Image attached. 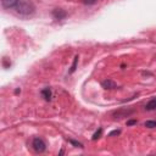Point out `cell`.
Listing matches in <instances>:
<instances>
[{
  "mask_svg": "<svg viewBox=\"0 0 156 156\" xmlns=\"http://www.w3.org/2000/svg\"><path fill=\"white\" fill-rule=\"evenodd\" d=\"M15 9L18 15L22 16H31L35 12V6L31 0H21Z\"/></svg>",
  "mask_w": 156,
  "mask_h": 156,
  "instance_id": "1",
  "label": "cell"
},
{
  "mask_svg": "<svg viewBox=\"0 0 156 156\" xmlns=\"http://www.w3.org/2000/svg\"><path fill=\"white\" fill-rule=\"evenodd\" d=\"M32 146H33L34 151H37V153H44L45 149H47L45 141L42 138H38V137L33 139V141H32Z\"/></svg>",
  "mask_w": 156,
  "mask_h": 156,
  "instance_id": "2",
  "label": "cell"
},
{
  "mask_svg": "<svg viewBox=\"0 0 156 156\" xmlns=\"http://www.w3.org/2000/svg\"><path fill=\"white\" fill-rule=\"evenodd\" d=\"M53 16L55 20H63L66 16H67V12L65 10H62V9H55V10H53Z\"/></svg>",
  "mask_w": 156,
  "mask_h": 156,
  "instance_id": "3",
  "label": "cell"
},
{
  "mask_svg": "<svg viewBox=\"0 0 156 156\" xmlns=\"http://www.w3.org/2000/svg\"><path fill=\"white\" fill-rule=\"evenodd\" d=\"M101 85H103L104 89H109V90L116 89V88H117V84L115 83L113 81H111V79H105V81H103V82H101Z\"/></svg>",
  "mask_w": 156,
  "mask_h": 156,
  "instance_id": "4",
  "label": "cell"
},
{
  "mask_svg": "<svg viewBox=\"0 0 156 156\" xmlns=\"http://www.w3.org/2000/svg\"><path fill=\"white\" fill-rule=\"evenodd\" d=\"M21 0H3V6L5 9H11V7H16L17 4Z\"/></svg>",
  "mask_w": 156,
  "mask_h": 156,
  "instance_id": "5",
  "label": "cell"
},
{
  "mask_svg": "<svg viewBox=\"0 0 156 156\" xmlns=\"http://www.w3.org/2000/svg\"><path fill=\"white\" fill-rule=\"evenodd\" d=\"M133 112V110H129V111H127V110H125V111H118V112H115L113 113V116L116 117V118H121V117H126V116H129V115H132Z\"/></svg>",
  "mask_w": 156,
  "mask_h": 156,
  "instance_id": "6",
  "label": "cell"
},
{
  "mask_svg": "<svg viewBox=\"0 0 156 156\" xmlns=\"http://www.w3.org/2000/svg\"><path fill=\"white\" fill-rule=\"evenodd\" d=\"M42 95L47 101H50L51 100V90H50V88H44L42 90Z\"/></svg>",
  "mask_w": 156,
  "mask_h": 156,
  "instance_id": "7",
  "label": "cell"
},
{
  "mask_svg": "<svg viewBox=\"0 0 156 156\" xmlns=\"http://www.w3.org/2000/svg\"><path fill=\"white\" fill-rule=\"evenodd\" d=\"M145 109L148 111H151V110H156V98L155 99H151L150 101L145 105Z\"/></svg>",
  "mask_w": 156,
  "mask_h": 156,
  "instance_id": "8",
  "label": "cell"
},
{
  "mask_svg": "<svg viewBox=\"0 0 156 156\" xmlns=\"http://www.w3.org/2000/svg\"><path fill=\"white\" fill-rule=\"evenodd\" d=\"M101 134H103V128H99V129L93 134V138H91V139H93V140H98L100 137H101Z\"/></svg>",
  "mask_w": 156,
  "mask_h": 156,
  "instance_id": "9",
  "label": "cell"
},
{
  "mask_svg": "<svg viewBox=\"0 0 156 156\" xmlns=\"http://www.w3.org/2000/svg\"><path fill=\"white\" fill-rule=\"evenodd\" d=\"M144 126L146 128H155L156 127V121H146L144 123Z\"/></svg>",
  "mask_w": 156,
  "mask_h": 156,
  "instance_id": "10",
  "label": "cell"
},
{
  "mask_svg": "<svg viewBox=\"0 0 156 156\" xmlns=\"http://www.w3.org/2000/svg\"><path fill=\"white\" fill-rule=\"evenodd\" d=\"M77 63H78V56L75 57V60H73V63L71 66V70H70V73H73L76 71V67H77Z\"/></svg>",
  "mask_w": 156,
  "mask_h": 156,
  "instance_id": "11",
  "label": "cell"
},
{
  "mask_svg": "<svg viewBox=\"0 0 156 156\" xmlns=\"http://www.w3.org/2000/svg\"><path fill=\"white\" fill-rule=\"evenodd\" d=\"M68 141H70L73 146H76V148H83V144L79 143V141H76V140H73V139H70Z\"/></svg>",
  "mask_w": 156,
  "mask_h": 156,
  "instance_id": "12",
  "label": "cell"
},
{
  "mask_svg": "<svg viewBox=\"0 0 156 156\" xmlns=\"http://www.w3.org/2000/svg\"><path fill=\"white\" fill-rule=\"evenodd\" d=\"M3 65H4V67H5V68H9L11 66V61H9L7 57H4L3 59Z\"/></svg>",
  "mask_w": 156,
  "mask_h": 156,
  "instance_id": "13",
  "label": "cell"
},
{
  "mask_svg": "<svg viewBox=\"0 0 156 156\" xmlns=\"http://www.w3.org/2000/svg\"><path fill=\"white\" fill-rule=\"evenodd\" d=\"M120 133H121V131H120V129H117V131H112V132H111V133H110V134H109V137L118 135V134H120Z\"/></svg>",
  "mask_w": 156,
  "mask_h": 156,
  "instance_id": "14",
  "label": "cell"
},
{
  "mask_svg": "<svg viewBox=\"0 0 156 156\" xmlns=\"http://www.w3.org/2000/svg\"><path fill=\"white\" fill-rule=\"evenodd\" d=\"M96 3V0H84V4L85 5H93V4Z\"/></svg>",
  "mask_w": 156,
  "mask_h": 156,
  "instance_id": "15",
  "label": "cell"
},
{
  "mask_svg": "<svg viewBox=\"0 0 156 156\" xmlns=\"http://www.w3.org/2000/svg\"><path fill=\"white\" fill-rule=\"evenodd\" d=\"M133 125H137V120H129V121H127V126H133Z\"/></svg>",
  "mask_w": 156,
  "mask_h": 156,
  "instance_id": "16",
  "label": "cell"
},
{
  "mask_svg": "<svg viewBox=\"0 0 156 156\" xmlns=\"http://www.w3.org/2000/svg\"><path fill=\"white\" fill-rule=\"evenodd\" d=\"M21 93V89H16L15 90V94H20Z\"/></svg>",
  "mask_w": 156,
  "mask_h": 156,
  "instance_id": "17",
  "label": "cell"
}]
</instances>
